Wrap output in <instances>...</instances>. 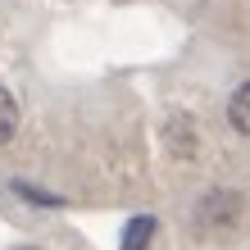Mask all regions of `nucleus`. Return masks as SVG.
Masks as SVG:
<instances>
[{
  "instance_id": "obj_1",
  "label": "nucleus",
  "mask_w": 250,
  "mask_h": 250,
  "mask_svg": "<svg viewBox=\"0 0 250 250\" xmlns=\"http://www.w3.org/2000/svg\"><path fill=\"white\" fill-rule=\"evenodd\" d=\"M241 214V200L232 191H209L200 205H196V228L200 232H214V228H228L232 218Z\"/></svg>"
},
{
  "instance_id": "obj_2",
  "label": "nucleus",
  "mask_w": 250,
  "mask_h": 250,
  "mask_svg": "<svg viewBox=\"0 0 250 250\" xmlns=\"http://www.w3.org/2000/svg\"><path fill=\"white\" fill-rule=\"evenodd\" d=\"M155 214H137L132 223L123 228V241H119V250H150V241H155Z\"/></svg>"
},
{
  "instance_id": "obj_3",
  "label": "nucleus",
  "mask_w": 250,
  "mask_h": 250,
  "mask_svg": "<svg viewBox=\"0 0 250 250\" xmlns=\"http://www.w3.org/2000/svg\"><path fill=\"white\" fill-rule=\"evenodd\" d=\"M228 123L241 132V137H250V82H241L237 91H232L228 100Z\"/></svg>"
},
{
  "instance_id": "obj_4",
  "label": "nucleus",
  "mask_w": 250,
  "mask_h": 250,
  "mask_svg": "<svg viewBox=\"0 0 250 250\" xmlns=\"http://www.w3.org/2000/svg\"><path fill=\"white\" fill-rule=\"evenodd\" d=\"M14 132H19V100L0 86V146H5Z\"/></svg>"
},
{
  "instance_id": "obj_5",
  "label": "nucleus",
  "mask_w": 250,
  "mask_h": 250,
  "mask_svg": "<svg viewBox=\"0 0 250 250\" xmlns=\"http://www.w3.org/2000/svg\"><path fill=\"white\" fill-rule=\"evenodd\" d=\"M27 250H32V246H27Z\"/></svg>"
}]
</instances>
